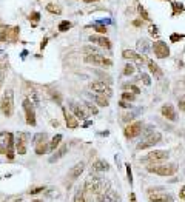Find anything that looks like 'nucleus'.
<instances>
[{
	"instance_id": "8fccbe9b",
	"label": "nucleus",
	"mask_w": 185,
	"mask_h": 202,
	"mask_svg": "<svg viewBox=\"0 0 185 202\" xmlns=\"http://www.w3.org/2000/svg\"><path fill=\"white\" fill-rule=\"evenodd\" d=\"M119 105L122 106V108H131V104H130V102H127V100H120Z\"/></svg>"
},
{
	"instance_id": "f8f14e48",
	"label": "nucleus",
	"mask_w": 185,
	"mask_h": 202,
	"mask_svg": "<svg viewBox=\"0 0 185 202\" xmlns=\"http://www.w3.org/2000/svg\"><path fill=\"white\" fill-rule=\"evenodd\" d=\"M89 89L94 91V93H97V94H103V96L106 94V97H110L111 94H113V89L108 87L103 80H96V82H91V83H89Z\"/></svg>"
},
{
	"instance_id": "f03ea898",
	"label": "nucleus",
	"mask_w": 185,
	"mask_h": 202,
	"mask_svg": "<svg viewBox=\"0 0 185 202\" xmlns=\"http://www.w3.org/2000/svg\"><path fill=\"white\" fill-rule=\"evenodd\" d=\"M0 154H6V158L14 159V136L12 133L0 131Z\"/></svg>"
},
{
	"instance_id": "13d9d810",
	"label": "nucleus",
	"mask_w": 185,
	"mask_h": 202,
	"mask_svg": "<svg viewBox=\"0 0 185 202\" xmlns=\"http://www.w3.org/2000/svg\"><path fill=\"white\" fill-rule=\"evenodd\" d=\"M83 2H87V3H89V2H96V0H83Z\"/></svg>"
},
{
	"instance_id": "7ed1b4c3",
	"label": "nucleus",
	"mask_w": 185,
	"mask_h": 202,
	"mask_svg": "<svg viewBox=\"0 0 185 202\" xmlns=\"http://www.w3.org/2000/svg\"><path fill=\"white\" fill-rule=\"evenodd\" d=\"M147 170L150 173H154L157 176H173V174L177 173V165L176 164H151L148 165Z\"/></svg>"
},
{
	"instance_id": "c756f323",
	"label": "nucleus",
	"mask_w": 185,
	"mask_h": 202,
	"mask_svg": "<svg viewBox=\"0 0 185 202\" xmlns=\"http://www.w3.org/2000/svg\"><path fill=\"white\" fill-rule=\"evenodd\" d=\"M45 142H49L46 133H37V134H34V137H33V145H37V143H45Z\"/></svg>"
},
{
	"instance_id": "37998d69",
	"label": "nucleus",
	"mask_w": 185,
	"mask_h": 202,
	"mask_svg": "<svg viewBox=\"0 0 185 202\" xmlns=\"http://www.w3.org/2000/svg\"><path fill=\"white\" fill-rule=\"evenodd\" d=\"M141 80L147 85V87H148V85H151V79H150V76H148L147 73H142L141 74Z\"/></svg>"
},
{
	"instance_id": "2eb2a0df",
	"label": "nucleus",
	"mask_w": 185,
	"mask_h": 202,
	"mask_svg": "<svg viewBox=\"0 0 185 202\" xmlns=\"http://www.w3.org/2000/svg\"><path fill=\"white\" fill-rule=\"evenodd\" d=\"M14 147H16L17 154H20V156L26 154V150H28V148H26V134H23V133L17 134V137L14 141Z\"/></svg>"
},
{
	"instance_id": "6e6552de",
	"label": "nucleus",
	"mask_w": 185,
	"mask_h": 202,
	"mask_svg": "<svg viewBox=\"0 0 185 202\" xmlns=\"http://www.w3.org/2000/svg\"><path fill=\"white\" fill-rule=\"evenodd\" d=\"M142 131H143V124L141 122V120H137V122L128 124L127 127H125V130H124V134H125L127 139H134V137H137Z\"/></svg>"
},
{
	"instance_id": "c85d7f7f",
	"label": "nucleus",
	"mask_w": 185,
	"mask_h": 202,
	"mask_svg": "<svg viewBox=\"0 0 185 202\" xmlns=\"http://www.w3.org/2000/svg\"><path fill=\"white\" fill-rule=\"evenodd\" d=\"M60 143H62V134H56L49 141V151H56V148L60 147Z\"/></svg>"
},
{
	"instance_id": "7c9ffc66",
	"label": "nucleus",
	"mask_w": 185,
	"mask_h": 202,
	"mask_svg": "<svg viewBox=\"0 0 185 202\" xmlns=\"http://www.w3.org/2000/svg\"><path fill=\"white\" fill-rule=\"evenodd\" d=\"M83 108H85V113L88 116H96L97 114V106H94L93 104H89V102H85Z\"/></svg>"
},
{
	"instance_id": "a878e982",
	"label": "nucleus",
	"mask_w": 185,
	"mask_h": 202,
	"mask_svg": "<svg viewBox=\"0 0 185 202\" xmlns=\"http://www.w3.org/2000/svg\"><path fill=\"white\" fill-rule=\"evenodd\" d=\"M46 11L49 12V14H56V16H59V14H62V6L59 5V3L51 2V3H48V5H46Z\"/></svg>"
},
{
	"instance_id": "1a4fd4ad",
	"label": "nucleus",
	"mask_w": 185,
	"mask_h": 202,
	"mask_svg": "<svg viewBox=\"0 0 185 202\" xmlns=\"http://www.w3.org/2000/svg\"><path fill=\"white\" fill-rule=\"evenodd\" d=\"M85 60L88 62V63H93V65H99L102 66V68H110L113 66V60L105 57L103 54H94V56H87L85 57Z\"/></svg>"
},
{
	"instance_id": "c03bdc74",
	"label": "nucleus",
	"mask_w": 185,
	"mask_h": 202,
	"mask_svg": "<svg viewBox=\"0 0 185 202\" xmlns=\"http://www.w3.org/2000/svg\"><path fill=\"white\" fill-rule=\"evenodd\" d=\"M185 39V34H171L170 35V40L171 42H179V40Z\"/></svg>"
},
{
	"instance_id": "c9c22d12",
	"label": "nucleus",
	"mask_w": 185,
	"mask_h": 202,
	"mask_svg": "<svg viewBox=\"0 0 185 202\" xmlns=\"http://www.w3.org/2000/svg\"><path fill=\"white\" fill-rule=\"evenodd\" d=\"M134 71H136V66L133 63H127L124 66V76H133Z\"/></svg>"
},
{
	"instance_id": "6e6d98bb",
	"label": "nucleus",
	"mask_w": 185,
	"mask_h": 202,
	"mask_svg": "<svg viewBox=\"0 0 185 202\" xmlns=\"http://www.w3.org/2000/svg\"><path fill=\"white\" fill-rule=\"evenodd\" d=\"M2 83H3V77L0 76V88H2Z\"/></svg>"
},
{
	"instance_id": "603ef678",
	"label": "nucleus",
	"mask_w": 185,
	"mask_h": 202,
	"mask_svg": "<svg viewBox=\"0 0 185 202\" xmlns=\"http://www.w3.org/2000/svg\"><path fill=\"white\" fill-rule=\"evenodd\" d=\"M48 37H43V40H42V43H40V49H43L45 46H46V43H48Z\"/></svg>"
},
{
	"instance_id": "f257e3e1",
	"label": "nucleus",
	"mask_w": 185,
	"mask_h": 202,
	"mask_svg": "<svg viewBox=\"0 0 185 202\" xmlns=\"http://www.w3.org/2000/svg\"><path fill=\"white\" fill-rule=\"evenodd\" d=\"M108 190H111V182L108 179H103V177H99V176H94L91 173V176L85 179V184H83V191L88 193V194H96V196H100L103 193H106Z\"/></svg>"
},
{
	"instance_id": "f704fd0d",
	"label": "nucleus",
	"mask_w": 185,
	"mask_h": 202,
	"mask_svg": "<svg viewBox=\"0 0 185 202\" xmlns=\"http://www.w3.org/2000/svg\"><path fill=\"white\" fill-rule=\"evenodd\" d=\"M71 26H73V25H71V22H68V20H62L60 23H59L57 29L60 31V33H65V31H68Z\"/></svg>"
},
{
	"instance_id": "58836bf2",
	"label": "nucleus",
	"mask_w": 185,
	"mask_h": 202,
	"mask_svg": "<svg viewBox=\"0 0 185 202\" xmlns=\"http://www.w3.org/2000/svg\"><path fill=\"white\" fill-rule=\"evenodd\" d=\"M137 10H139V14L142 16L141 19H143V20H150V16H148V12L145 11V8H143L142 5H139V8H137Z\"/></svg>"
},
{
	"instance_id": "bf43d9fd",
	"label": "nucleus",
	"mask_w": 185,
	"mask_h": 202,
	"mask_svg": "<svg viewBox=\"0 0 185 202\" xmlns=\"http://www.w3.org/2000/svg\"><path fill=\"white\" fill-rule=\"evenodd\" d=\"M11 202H20V197H19V199H14V201H11Z\"/></svg>"
},
{
	"instance_id": "412c9836",
	"label": "nucleus",
	"mask_w": 185,
	"mask_h": 202,
	"mask_svg": "<svg viewBox=\"0 0 185 202\" xmlns=\"http://www.w3.org/2000/svg\"><path fill=\"white\" fill-rule=\"evenodd\" d=\"M63 114H65V122H66V127H68L70 130H76V128H79V119L76 117L74 114L66 113V110H63Z\"/></svg>"
},
{
	"instance_id": "ddd939ff",
	"label": "nucleus",
	"mask_w": 185,
	"mask_h": 202,
	"mask_svg": "<svg viewBox=\"0 0 185 202\" xmlns=\"http://www.w3.org/2000/svg\"><path fill=\"white\" fill-rule=\"evenodd\" d=\"M23 110H25V114H26V124L34 127L35 125V111H34V105L31 104L28 99L23 100Z\"/></svg>"
},
{
	"instance_id": "9d476101",
	"label": "nucleus",
	"mask_w": 185,
	"mask_h": 202,
	"mask_svg": "<svg viewBox=\"0 0 185 202\" xmlns=\"http://www.w3.org/2000/svg\"><path fill=\"white\" fill-rule=\"evenodd\" d=\"M160 141H162V134L154 131L153 134H150V136H145V139H143L142 142H139L136 148L137 150H145V148H150L153 145H156V143H159Z\"/></svg>"
},
{
	"instance_id": "4468645a",
	"label": "nucleus",
	"mask_w": 185,
	"mask_h": 202,
	"mask_svg": "<svg viewBox=\"0 0 185 202\" xmlns=\"http://www.w3.org/2000/svg\"><path fill=\"white\" fill-rule=\"evenodd\" d=\"M122 57L127 59V60H133L134 63H137V65L145 63V57L142 54H139V53H136V51H133V49H124V51H122Z\"/></svg>"
},
{
	"instance_id": "864d4df0",
	"label": "nucleus",
	"mask_w": 185,
	"mask_h": 202,
	"mask_svg": "<svg viewBox=\"0 0 185 202\" xmlns=\"http://www.w3.org/2000/svg\"><path fill=\"white\" fill-rule=\"evenodd\" d=\"M130 201H131V202H136V194H134V193H131V194H130Z\"/></svg>"
},
{
	"instance_id": "3c124183",
	"label": "nucleus",
	"mask_w": 185,
	"mask_h": 202,
	"mask_svg": "<svg viewBox=\"0 0 185 202\" xmlns=\"http://www.w3.org/2000/svg\"><path fill=\"white\" fill-rule=\"evenodd\" d=\"M179 197L185 201V185H184L182 188H180V191H179Z\"/></svg>"
},
{
	"instance_id": "4d7b16f0",
	"label": "nucleus",
	"mask_w": 185,
	"mask_h": 202,
	"mask_svg": "<svg viewBox=\"0 0 185 202\" xmlns=\"http://www.w3.org/2000/svg\"><path fill=\"white\" fill-rule=\"evenodd\" d=\"M31 202H43L42 199H34V201H31Z\"/></svg>"
},
{
	"instance_id": "09e8293b",
	"label": "nucleus",
	"mask_w": 185,
	"mask_h": 202,
	"mask_svg": "<svg viewBox=\"0 0 185 202\" xmlns=\"http://www.w3.org/2000/svg\"><path fill=\"white\" fill-rule=\"evenodd\" d=\"M127 176H128L130 185H131V184H133V173H131V167H130V164H127Z\"/></svg>"
},
{
	"instance_id": "4be33fe9",
	"label": "nucleus",
	"mask_w": 185,
	"mask_h": 202,
	"mask_svg": "<svg viewBox=\"0 0 185 202\" xmlns=\"http://www.w3.org/2000/svg\"><path fill=\"white\" fill-rule=\"evenodd\" d=\"M83 170H85V162H79L68 171V176L71 179H77V177H80V174L83 173Z\"/></svg>"
},
{
	"instance_id": "b1692460",
	"label": "nucleus",
	"mask_w": 185,
	"mask_h": 202,
	"mask_svg": "<svg viewBox=\"0 0 185 202\" xmlns=\"http://www.w3.org/2000/svg\"><path fill=\"white\" fill-rule=\"evenodd\" d=\"M34 151L37 156H42V154H46L49 151V142H45V143H37L34 145Z\"/></svg>"
},
{
	"instance_id": "a211bd4d",
	"label": "nucleus",
	"mask_w": 185,
	"mask_h": 202,
	"mask_svg": "<svg viewBox=\"0 0 185 202\" xmlns=\"http://www.w3.org/2000/svg\"><path fill=\"white\" fill-rule=\"evenodd\" d=\"M89 42H91V43H96V45H99V46H102V48H106V49L111 48L110 39H108V37H103V35H89Z\"/></svg>"
},
{
	"instance_id": "423d86ee",
	"label": "nucleus",
	"mask_w": 185,
	"mask_h": 202,
	"mask_svg": "<svg viewBox=\"0 0 185 202\" xmlns=\"http://www.w3.org/2000/svg\"><path fill=\"white\" fill-rule=\"evenodd\" d=\"M168 158H170V153L167 150H153L143 158V160H145V162H150V164H160V162H164V160H167Z\"/></svg>"
},
{
	"instance_id": "473e14b6",
	"label": "nucleus",
	"mask_w": 185,
	"mask_h": 202,
	"mask_svg": "<svg viewBox=\"0 0 185 202\" xmlns=\"http://www.w3.org/2000/svg\"><path fill=\"white\" fill-rule=\"evenodd\" d=\"M171 6H173V14H171V16H177V14H182V12H184V5H182V3L173 2V3H171Z\"/></svg>"
},
{
	"instance_id": "e433bc0d",
	"label": "nucleus",
	"mask_w": 185,
	"mask_h": 202,
	"mask_svg": "<svg viewBox=\"0 0 185 202\" xmlns=\"http://www.w3.org/2000/svg\"><path fill=\"white\" fill-rule=\"evenodd\" d=\"M122 100L134 102V100H136V94H133V93H130V91H124V93H122Z\"/></svg>"
},
{
	"instance_id": "6ab92c4d",
	"label": "nucleus",
	"mask_w": 185,
	"mask_h": 202,
	"mask_svg": "<svg viewBox=\"0 0 185 202\" xmlns=\"http://www.w3.org/2000/svg\"><path fill=\"white\" fill-rule=\"evenodd\" d=\"M71 111H73V114L76 116L77 119L80 120H85L88 117V114L85 113V108H83V105H79V104H76V102H71Z\"/></svg>"
},
{
	"instance_id": "20e7f679",
	"label": "nucleus",
	"mask_w": 185,
	"mask_h": 202,
	"mask_svg": "<svg viewBox=\"0 0 185 202\" xmlns=\"http://www.w3.org/2000/svg\"><path fill=\"white\" fill-rule=\"evenodd\" d=\"M0 111L6 117H11L14 113V91L12 89H6L3 93V97L0 100Z\"/></svg>"
},
{
	"instance_id": "5fc2aeb1",
	"label": "nucleus",
	"mask_w": 185,
	"mask_h": 202,
	"mask_svg": "<svg viewBox=\"0 0 185 202\" xmlns=\"http://www.w3.org/2000/svg\"><path fill=\"white\" fill-rule=\"evenodd\" d=\"M133 25H134V26H141V25H142V20H134Z\"/></svg>"
},
{
	"instance_id": "dca6fc26",
	"label": "nucleus",
	"mask_w": 185,
	"mask_h": 202,
	"mask_svg": "<svg viewBox=\"0 0 185 202\" xmlns=\"http://www.w3.org/2000/svg\"><path fill=\"white\" fill-rule=\"evenodd\" d=\"M160 113H162V116H164L167 120H171V122L177 120V114H176L174 106L170 105V104H165L164 106H162V108H160Z\"/></svg>"
},
{
	"instance_id": "aec40b11",
	"label": "nucleus",
	"mask_w": 185,
	"mask_h": 202,
	"mask_svg": "<svg viewBox=\"0 0 185 202\" xmlns=\"http://www.w3.org/2000/svg\"><path fill=\"white\" fill-rule=\"evenodd\" d=\"M110 170V165H108L106 160L103 159H97L94 160L91 165V173H100V171H108Z\"/></svg>"
},
{
	"instance_id": "39448f33",
	"label": "nucleus",
	"mask_w": 185,
	"mask_h": 202,
	"mask_svg": "<svg viewBox=\"0 0 185 202\" xmlns=\"http://www.w3.org/2000/svg\"><path fill=\"white\" fill-rule=\"evenodd\" d=\"M148 197H150L151 202H173L174 197L170 194V193L162 191L160 187L156 188H148Z\"/></svg>"
},
{
	"instance_id": "ea45409f",
	"label": "nucleus",
	"mask_w": 185,
	"mask_h": 202,
	"mask_svg": "<svg viewBox=\"0 0 185 202\" xmlns=\"http://www.w3.org/2000/svg\"><path fill=\"white\" fill-rule=\"evenodd\" d=\"M177 106H179V110L182 111V113H185V94L179 97V100H177Z\"/></svg>"
},
{
	"instance_id": "393cba45",
	"label": "nucleus",
	"mask_w": 185,
	"mask_h": 202,
	"mask_svg": "<svg viewBox=\"0 0 185 202\" xmlns=\"http://www.w3.org/2000/svg\"><path fill=\"white\" fill-rule=\"evenodd\" d=\"M66 151H68V145H66V143H62V145L59 147V150L56 151L57 154H54V156H53V158L49 159V160H51V162H54V160H57V159L63 158V156L66 154Z\"/></svg>"
},
{
	"instance_id": "4c0bfd02",
	"label": "nucleus",
	"mask_w": 185,
	"mask_h": 202,
	"mask_svg": "<svg viewBox=\"0 0 185 202\" xmlns=\"http://www.w3.org/2000/svg\"><path fill=\"white\" fill-rule=\"evenodd\" d=\"M29 20L33 22V26H35V25L39 23V20H40V12L39 11H33L29 14Z\"/></svg>"
},
{
	"instance_id": "cd10ccee",
	"label": "nucleus",
	"mask_w": 185,
	"mask_h": 202,
	"mask_svg": "<svg viewBox=\"0 0 185 202\" xmlns=\"http://www.w3.org/2000/svg\"><path fill=\"white\" fill-rule=\"evenodd\" d=\"M137 51H139V54H148V51H150V45H148V42L145 39H141L137 42Z\"/></svg>"
},
{
	"instance_id": "72a5a7b5",
	"label": "nucleus",
	"mask_w": 185,
	"mask_h": 202,
	"mask_svg": "<svg viewBox=\"0 0 185 202\" xmlns=\"http://www.w3.org/2000/svg\"><path fill=\"white\" fill-rule=\"evenodd\" d=\"M124 89L125 91H130V93H133V94H141V88L136 87V85H133V83H127V85H124Z\"/></svg>"
},
{
	"instance_id": "5701e85b",
	"label": "nucleus",
	"mask_w": 185,
	"mask_h": 202,
	"mask_svg": "<svg viewBox=\"0 0 185 202\" xmlns=\"http://www.w3.org/2000/svg\"><path fill=\"white\" fill-rule=\"evenodd\" d=\"M148 70H150V73L154 76V77H157V79H160L162 76H164V71L160 70V66L157 63H154L153 60H148Z\"/></svg>"
},
{
	"instance_id": "052dcab7",
	"label": "nucleus",
	"mask_w": 185,
	"mask_h": 202,
	"mask_svg": "<svg viewBox=\"0 0 185 202\" xmlns=\"http://www.w3.org/2000/svg\"><path fill=\"white\" fill-rule=\"evenodd\" d=\"M0 70H2V60H0Z\"/></svg>"
},
{
	"instance_id": "a18cd8bd",
	"label": "nucleus",
	"mask_w": 185,
	"mask_h": 202,
	"mask_svg": "<svg viewBox=\"0 0 185 202\" xmlns=\"http://www.w3.org/2000/svg\"><path fill=\"white\" fill-rule=\"evenodd\" d=\"M148 31H150V35H151V37H159V31H157V26L151 25Z\"/></svg>"
},
{
	"instance_id": "49530a36",
	"label": "nucleus",
	"mask_w": 185,
	"mask_h": 202,
	"mask_svg": "<svg viewBox=\"0 0 185 202\" xmlns=\"http://www.w3.org/2000/svg\"><path fill=\"white\" fill-rule=\"evenodd\" d=\"M94 28H96L97 33H100V34H106V26H103L100 23H97V25H94Z\"/></svg>"
},
{
	"instance_id": "9b49d317",
	"label": "nucleus",
	"mask_w": 185,
	"mask_h": 202,
	"mask_svg": "<svg viewBox=\"0 0 185 202\" xmlns=\"http://www.w3.org/2000/svg\"><path fill=\"white\" fill-rule=\"evenodd\" d=\"M20 34V28L19 26H12V28H5L0 33V40L2 42H17Z\"/></svg>"
},
{
	"instance_id": "a19ab883",
	"label": "nucleus",
	"mask_w": 185,
	"mask_h": 202,
	"mask_svg": "<svg viewBox=\"0 0 185 202\" xmlns=\"http://www.w3.org/2000/svg\"><path fill=\"white\" fill-rule=\"evenodd\" d=\"M73 202H87V201H85L83 193H82V191H77V193H76V194H74V201H73Z\"/></svg>"
},
{
	"instance_id": "f3484780",
	"label": "nucleus",
	"mask_w": 185,
	"mask_h": 202,
	"mask_svg": "<svg viewBox=\"0 0 185 202\" xmlns=\"http://www.w3.org/2000/svg\"><path fill=\"white\" fill-rule=\"evenodd\" d=\"M97 202H120V196L114 190H108L106 193L97 196Z\"/></svg>"
},
{
	"instance_id": "bb28decb",
	"label": "nucleus",
	"mask_w": 185,
	"mask_h": 202,
	"mask_svg": "<svg viewBox=\"0 0 185 202\" xmlns=\"http://www.w3.org/2000/svg\"><path fill=\"white\" fill-rule=\"evenodd\" d=\"M94 102H96L99 106H108L110 105V97L103 96V94H96V96H94Z\"/></svg>"
},
{
	"instance_id": "0eeeda50",
	"label": "nucleus",
	"mask_w": 185,
	"mask_h": 202,
	"mask_svg": "<svg viewBox=\"0 0 185 202\" xmlns=\"http://www.w3.org/2000/svg\"><path fill=\"white\" fill-rule=\"evenodd\" d=\"M153 53L157 59H167L170 56V48L164 40H156L153 42Z\"/></svg>"
},
{
	"instance_id": "2f4dec72",
	"label": "nucleus",
	"mask_w": 185,
	"mask_h": 202,
	"mask_svg": "<svg viewBox=\"0 0 185 202\" xmlns=\"http://www.w3.org/2000/svg\"><path fill=\"white\" fill-rule=\"evenodd\" d=\"M83 53L87 56H94V54H100V51H99V48L96 46H91V45H87V46H83Z\"/></svg>"
},
{
	"instance_id": "79ce46f5",
	"label": "nucleus",
	"mask_w": 185,
	"mask_h": 202,
	"mask_svg": "<svg viewBox=\"0 0 185 202\" xmlns=\"http://www.w3.org/2000/svg\"><path fill=\"white\" fill-rule=\"evenodd\" d=\"M136 119V114H133V113H128V114H124V117H122V120H124V122H130L131 124V120H134Z\"/></svg>"
},
{
	"instance_id": "de8ad7c7",
	"label": "nucleus",
	"mask_w": 185,
	"mask_h": 202,
	"mask_svg": "<svg viewBox=\"0 0 185 202\" xmlns=\"http://www.w3.org/2000/svg\"><path fill=\"white\" fill-rule=\"evenodd\" d=\"M43 190H45V187H35V188L28 191V194H39V193H42Z\"/></svg>"
}]
</instances>
